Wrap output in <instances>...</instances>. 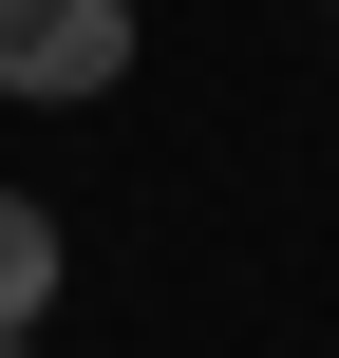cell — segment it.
<instances>
[{
	"instance_id": "obj_3",
	"label": "cell",
	"mask_w": 339,
	"mask_h": 358,
	"mask_svg": "<svg viewBox=\"0 0 339 358\" xmlns=\"http://www.w3.org/2000/svg\"><path fill=\"white\" fill-rule=\"evenodd\" d=\"M0 358H38V340H0Z\"/></svg>"
},
{
	"instance_id": "obj_2",
	"label": "cell",
	"mask_w": 339,
	"mask_h": 358,
	"mask_svg": "<svg viewBox=\"0 0 339 358\" xmlns=\"http://www.w3.org/2000/svg\"><path fill=\"white\" fill-rule=\"evenodd\" d=\"M38 302H57V208L0 189V340H38Z\"/></svg>"
},
{
	"instance_id": "obj_1",
	"label": "cell",
	"mask_w": 339,
	"mask_h": 358,
	"mask_svg": "<svg viewBox=\"0 0 339 358\" xmlns=\"http://www.w3.org/2000/svg\"><path fill=\"white\" fill-rule=\"evenodd\" d=\"M132 76V0H0V94H113Z\"/></svg>"
}]
</instances>
